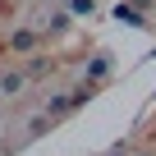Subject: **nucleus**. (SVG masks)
Returning <instances> with one entry per match:
<instances>
[{"label": "nucleus", "instance_id": "nucleus-1", "mask_svg": "<svg viewBox=\"0 0 156 156\" xmlns=\"http://www.w3.org/2000/svg\"><path fill=\"white\" fill-rule=\"evenodd\" d=\"M23 83H28V73H0V97H14V92H23Z\"/></svg>", "mask_w": 156, "mask_h": 156}, {"label": "nucleus", "instance_id": "nucleus-5", "mask_svg": "<svg viewBox=\"0 0 156 156\" xmlns=\"http://www.w3.org/2000/svg\"><path fill=\"white\" fill-rule=\"evenodd\" d=\"M69 9H73V14H92V9H97V0H69Z\"/></svg>", "mask_w": 156, "mask_h": 156}, {"label": "nucleus", "instance_id": "nucleus-3", "mask_svg": "<svg viewBox=\"0 0 156 156\" xmlns=\"http://www.w3.org/2000/svg\"><path fill=\"white\" fill-rule=\"evenodd\" d=\"M32 46H37V28H19L9 37V51H32Z\"/></svg>", "mask_w": 156, "mask_h": 156}, {"label": "nucleus", "instance_id": "nucleus-4", "mask_svg": "<svg viewBox=\"0 0 156 156\" xmlns=\"http://www.w3.org/2000/svg\"><path fill=\"white\" fill-rule=\"evenodd\" d=\"M101 78H110V60H106V55H97V60L87 64V83H101Z\"/></svg>", "mask_w": 156, "mask_h": 156}, {"label": "nucleus", "instance_id": "nucleus-2", "mask_svg": "<svg viewBox=\"0 0 156 156\" xmlns=\"http://www.w3.org/2000/svg\"><path fill=\"white\" fill-rule=\"evenodd\" d=\"M115 19L129 23V28H147V19L138 14V5H115Z\"/></svg>", "mask_w": 156, "mask_h": 156}]
</instances>
